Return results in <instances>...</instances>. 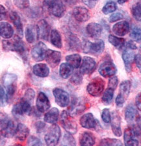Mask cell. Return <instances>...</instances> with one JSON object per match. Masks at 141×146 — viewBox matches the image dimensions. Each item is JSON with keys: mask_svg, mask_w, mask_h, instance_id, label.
<instances>
[{"mask_svg": "<svg viewBox=\"0 0 141 146\" xmlns=\"http://www.w3.org/2000/svg\"><path fill=\"white\" fill-rule=\"evenodd\" d=\"M67 41L70 50L78 51L81 48V42L76 35L72 33H70L67 36Z\"/></svg>", "mask_w": 141, "mask_h": 146, "instance_id": "cell-32", "label": "cell"}, {"mask_svg": "<svg viewBox=\"0 0 141 146\" xmlns=\"http://www.w3.org/2000/svg\"><path fill=\"white\" fill-rule=\"evenodd\" d=\"M132 15L137 22L141 23V1H137L131 9Z\"/></svg>", "mask_w": 141, "mask_h": 146, "instance_id": "cell-38", "label": "cell"}, {"mask_svg": "<svg viewBox=\"0 0 141 146\" xmlns=\"http://www.w3.org/2000/svg\"><path fill=\"white\" fill-rule=\"evenodd\" d=\"M82 80H83L82 74L80 72H75L74 74L72 75L70 81L71 82L72 84H75V85H79V84H80L81 83Z\"/></svg>", "mask_w": 141, "mask_h": 146, "instance_id": "cell-46", "label": "cell"}, {"mask_svg": "<svg viewBox=\"0 0 141 146\" xmlns=\"http://www.w3.org/2000/svg\"><path fill=\"white\" fill-rule=\"evenodd\" d=\"M73 16L79 22H85L90 18V13L87 9L84 7H76L73 9Z\"/></svg>", "mask_w": 141, "mask_h": 146, "instance_id": "cell-15", "label": "cell"}, {"mask_svg": "<svg viewBox=\"0 0 141 146\" xmlns=\"http://www.w3.org/2000/svg\"><path fill=\"white\" fill-rule=\"evenodd\" d=\"M59 111L58 109L53 107L49 110L48 112L46 113L44 115V121L48 123H56L59 119Z\"/></svg>", "mask_w": 141, "mask_h": 146, "instance_id": "cell-29", "label": "cell"}, {"mask_svg": "<svg viewBox=\"0 0 141 146\" xmlns=\"http://www.w3.org/2000/svg\"><path fill=\"white\" fill-rule=\"evenodd\" d=\"M108 40L112 46L117 49H120L125 45V39L110 35L108 37Z\"/></svg>", "mask_w": 141, "mask_h": 146, "instance_id": "cell-36", "label": "cell"}, {"mask_svg": "<svg viewBox=\"0 0 141 146\" xmlns=\"http://www.w3.org/2000/svg\"><path fill=\"white\" fill-rule=\"evenodd\" d=\"M95 137L90 132H84L82 133L79 139V144L82 146L93 145L95 143Z\"/></svg>", "mask_w": 141, "mask_h": 146, "instance_id": "cell-31", "label": "cell"}, {"mask_svg": "<svg viewBox=\"0 0 141 146\" xmlns=\"http://www.w3.org/2000/svg\"><path fill=\"white\" fill-rule=\"evenodd\" d=\"M79 123L83 128L88 129H96L99 125V122L92 113H86L83 114L79 119Z\"/></svg>", "mask_w": 141, "mask_h": 146, "instance_id": "cell-13", "label": "cell"}, {"mask_svg": "<svg viewBox=\"0 0 141 146\" xmlns=\"http://www.w3.org/2000/svg\"><path fill=\"white\" fill-rule=\"evenodd\" d=\"M44 5L55 17H62L66 12V7L61 0H44Z\"/></svg>", "mask_w": 141, "mask_h": 146, "instance_id": "cell-1", "label": "cell"}, {"mask_svg": "<svg viewBox=\"0 0 141 146\" xmlns=\"http://www.w3.org/2000/svg\"><path fill=\"white\" fill-rule=\"evenodd\" d=\"M66 61L69 65L74 68L77 69L81 65V56L79 54H72V55H67L65 58Z\"/></svg>", "mask_w": 141, "mask_h": 146, "instance_id": "cell-33", "label": "cell"}, {"mask_svg": "<svg viewBox=\"0 0 141 146\" xmlns=\"http://www.w3.org/2000/svg\"><path fill=\"white\" fill-rule=\"evenodd\" d=\"M20 103L24 114H29L30 112H31V103L24 98H23L22 100H20Z\"/></svg>", "mask_w": 141, "mask_h": 146, "instance_id": "cell-44", "label": "cell"}, {"mask_svg": "<svg viewBox=\"0 0 141 146\" xmlns=\"http://www.w3.org/2000/svg\"><path fill=\"white\" fill-rule=\"evenodd\" d=\"M86 106L84 103L81 100V98H75L72 100L71 105L69 108L70 114L78 115L85 109Z\"/></svg>", "mask_w": 141, "mask_h": 146, "instance_id": "cell-21", "label": "cell"}, {"mask_svg": "<svg viewBox=\"0 0 141 146\" xmlns=\"http://www.w3.org/2000/svg\"><path fill=\"white\" fill-rule=\"evenodd\" d=\"M130 36L137 42H141V29L137 26L133 27L130 33Z\"/></svg>", "mask_w": 141, "mask_h": 146, "instance_id": "cell-42", "label": "cell"}, {"mask_svg": "<svg viewBox=\"0 0 141 146\" xmlns=\"http://www.w3.org/2000/svg\"><path fill=\"white\" fill-rule=\"evenodd\" d=\"M123 18H124V16L120 13H114L109 17V22L111 23L115 22H116V21L122 20Z\"/></svg>", "mask_w": 141, "mask_h": 146, "instance_id": "cell-53", "label": "cell"}, {"mask_svg": "<svg viewBox=\"0 0 141 146\" xmlns=\"http://www.w3.org/2000/svg\"><path fill=\"white\" fill-rule=\"evenodd\" d=\"M61 123L65 130L71 135H74L77 131V125L70 113L66 110L61 114Z\"/></svg>", "mask_w": 141, "mask_h": 146, "instance_id": "cell-4", "label": "cell"}, {"mask_svg": "<svg viewBox=\"0 0 141 146\" xmlns=\"http://www.w3.org/2000/svg\"><path fill=\"white\" fill-rule=\"evenodd\" d=\"M92 1H94V2H96V1H99V0H92Z\"/></svg>", "mask_w": 141, "mask_h": 146, "instance_id": "cell-62", "label": "cell"}, {"mask_svg": "<svg viewBox=\"0 0 141 146\" xmlns=\"http://www.w3.org/2000/svg\"><path fill=\"white\" fill-rule=\"evenodd\" d=\"M72 135L69 133L65 134L61 144L63 145H76V142L75 140V138Z\"/></svg>", "mask_w": 141, "mask_h": 146, "instance_id": "cell-43", "label": "cell"}, {"mask_svg": "<svg viewBox=\"0 0 141 146\" xmlns=\"http://www.w3.org/2000/svg\"><path fill=\"white\" fill-rule=\"evenodd\" d=\"M14 3L18 8L20 9H25L29 7V0H13Z\"/></svg>", "mask_w": 141, "mask_h": 146, "instance_id": "cell-47", "label": "cell"}, {"mask_svg": "<svg viewBox=\"0 0 141 146\" xmlns=\"http://www.w3.org/2000/svg\"><path fill=\"white\" fill-rule=\"evenodd\" d=\"M16 81H17V75L14 74H5L2 78L3 86L5 88L7 96L8 101L11 100L15 95L16 90Z\"/></svg>", "mask_w": 141, "mask_h": 146, "instance_id": "cell-3", "label": "cell"}, {"mask_svg": "<svg viewBox=\"0 0 141 146\" xmlns=\"http://www.w3.org/2000/svg\"><path fill=\"white\" fill-rule=\"evenodd\" d=\"M48 48L46 44L42 42H39L33 47L31 51L33 59L37 62H40L45 59L46 52L48 51Z\"/></svg>", "mask_w": 141, "mask_h": 146, "instance_id": "cell-9", "label": "cell"}, {"mask_svg": "<svg viewBox=\"0 0 141 146\" xmlns=\"http://www.w3.org/2000/svg\"><path fill=\"white\" fill-rule=\"evenodd\" d=\"M103 28L99 23H90L86 25V31L87 34L92 38H98L102 35Z\"/></svg>", "mask_w": 141, "mask_h": 146, "instance_id": "cell-23", "label": "cell"}, {"mask_svg": "<svg viewBox=\"0 0 141 146\" xmlns=\"http://www.w3.org/2000/svg\"><path fill=\"white\" fill-rule=\"evenodd\" d=\"M37 29L39 38L44 40H48V38L50 36L51 27L46 20H40L37 23Z\"/></svg>", "mask_w": 141, "mask_h": 146, "instance_id": "cell-14", "label": "cell"}, {"mask_svg": "<svg viewBox=\"0 0 141 146\" xmlns=\"http://www.w3.org/2000/svg\"><path fill=\"white\" fill-rule=\"evenodd\" d=\"M12 114H13V116H15V117H20L24 114V112L23 111L22 108L21 107L20 102L16 103V104L13 106V109H12Z\"/></svg>", "mask_w": 141, "mask_h": 146, "instance_id": "cell-45", "label": "cell"}, {"mask_svg": "<svg viewBox=\"0 0 141 146\" xmlns=\"http://www.w3.org/2000/svg\"><path fill=\"white\" fill-rule=\"evenodd\" d=\"M111 127L112 133L116 136H121L122 132L121 129V118L118 112L113 111L111 115Z\"/></svg>", "mask_w": 141, "mask_h": 146, "instance_id": "cell-19", "label": "cell"}, {"mask_svg": "<svg viewBox=\"0 0 141 146\" xmlns=\"http://www.w3.org/2000/svg\"><path fill=\"white\" fill-rule=\"evenodd\" d=\"M100 145H122V143L119 140L114 138H103L100 142Z\"/></svg>", "mask_w": 141, "mask_h": 146, "instance_id": "cell-41", "label": "cell"}, {"mask_svg": "<svg viewBox=\"0 0 141 146\" xmlns=\"http://www.w3.org/2000/svg\"><path fill=\"white\" fill-rule=\"evenodd\" d=\"M27 145H42L43 143L41 142V140H40L36 136H29V139L27 140Z\"/></svg>", "mask_w": 141, "mask_h": 146, "instance_id": "cell-49", "label": "cell"}, {"mask_svg": "<svg viewBox=\"0 0 141 146\" xmlns=\"http://www.w3.org/2000/svg\"><path fill=\"white\" fill-rule=\"evenodd\" d=\"M117 5L114 1H109L105 5L102 9V12L105 15H109L116 10Z\"/></svg>", "mask_w": 141, "mask_h": 146, "instance_id": "cell-40", "label": "cell"}, {"mask_svg": "<svg viewBox=\"0 0 141 146\" xmlns=\"http://www.w3.org/2000/svg\"><path fill=\"white\" fill-rule=\"evenodd\" d=\"M50 42L52 45L57 48L61 49L63 47L62 38L59 32L56 29H53L50 33Z\"/></svg>", "mask_w": 141, "mask_h": 146, "instance_id": "cell-34", "label": "cell"}, {"mask_svg": "<svg viewBox=\"0 0 141 146\" xmlns=\"http://www.w3.org/2000/svg\"><path fill=\"white\" fill-rule=\"evenodd\" d=\"M73 68L68 63H62L59 68L60 76L63 79H68L72 74Z\"/></svg>", "mask_w": 141, "mask_h": 146, "instance_id": "cell-35", "label": "cell"}, {"mask_svg": "<svg viewBox=\"0 0 141 146\" xmlns=\"http://www.w3.org/2000/svg\"><path fill=\"white\" fill-rule=\"evenodd\" d=\"M29 135V129L23 123H18L16 127L15 132V137L19 141L25 140Z\"/></svg>", "mask_w": 141, "mask_h": 146, "instance_id": "cell-25", "label": "cell"}, {"mask_svg": "<svg viewBox=\"0 0 141 146\" xmlns=\"http://www.w3.org/2000/svg\"><path fill=\"white\" fill-rule=\"evenodd\" d=\"M133 50L134 49L126 47L125 50L124 51L123 53H122V59L124 60L127 72H128L131 71L132 64L133 61H135V55L133 51Z\"/></svg>", "mask_w": 141, "mask_h": 146, "instance_id": "cell-20", "label": "cell"}, {"mask_svg": "<svg viewBox=\"0 0 141 146\" xmlns=\"http://www.w3.org/2000/svg\"><path fill=\"white\" fill-rule=\"evenodd\" d=\"M131 90V82L130 81H124L120 84V94L126 99L128 98Z\"/></svg>", "mask_w": 141, "mask_h": 146, "instance_id": "cell-37", "label": "cell"}, {"mask_svg": "<svg viewBox=\"0 0 141 146\" xmlns=\"http://www.w3.org/2000/svg\"><path fill=\"white\" fill-rule=\"evenodd\" d=\"M118 79L116 76H112L110 77L109 80V83H108V88H111L112 90H115L118 86Z\"/></svg>", "mask_w": 141, "mask_h": 146, "instance_id": "cell-51", "label": "cell"}, {"mask_svg": "<svg viewBox=\"0 0 141 146\" xmlns=\"http://www.w3.org/2000/svg\"><path fill=\"white\" fill-rule=\"evenodd\" d=\"M10 18L14 25H15L16 31H17L18 36L20 38H22L23 36V29L20 16L18 15L17 13L13 11L10 13Z\"/></svg>", "mask_w": 141, "mask_h": 146, "instance_id": "cell-26", "label": "cell"}, {"mask_svg": "<svg viewBox=\"0 0 141 146\" xmlns=\"http://www.w3.org/2000/svg\"><path fill=\"white\" fill-rule=\"evenodd\" d=\"M135 62L138 68V69L139 70V71L141 74V53H138L135 55Z\"/></svg>", "mask_w": 141, "mask_h": 146, "instance_id": "cell-56", "label": "cell"}, {"mask_svg": "<svg viewBox=\"0 0 141 146\" xmlns=\"http://www.w3.org/2000/svg\"><path fill=\"white\" fill-rule=\"evenodd\" d=\"M36 107L37 110L41 112H45L50 109L51 107L50 101L44 93L40 92L38 94L36 101Z\"/></svg>", "mask_w": 141, "mask_h": 146, "instance_id": "cell-17", "label": "cell"}, {"mask_svg": "<svg viewBox=\"0 0 141 146\" xmlns=\"http://www.w3.org/2000/svg\"><path fill=\"white\" fill-rule=\"evenodd\" d=\"M112 31L117 36H125L130 31V24L126 21H122L116 23L112 27Z\"/></svg>", "mask_w": 141, "mask_h": 146, "instance_id": "cell-22", "label": "cell"}, {"mask_svg": "<svg viewBox=\"0 0 141 146\" xmlns=\"http://www.w3.org/2000/svg\"><path fill=\"white\" fill-rule=\"evenodd\" d=\"M105 87V81L100 77H95L89 82L86 90L90 96L98 97L102 94Z\"/></svg>", "mask_w": 141, "mask_h": 146, "instance_id": "cell-8", "label": "cell"}, {"mask_svg": "<svg viewBox=\"0 0 141 146\" xmlns=\"http://www.w3.org/2000/svg\"><path fill=\"white\" fill-rule=\"evenodd\" d=\"M136 107H137V109L141 110V92L138 94V95L136 97Z\"/></svg>", "mask_w": 141, "mask_h": 146, "instance_id": "cell-58", "label": "cell"}, {"mask_svg": "<svg viewBox=\"0 0 141 146\" xmlns=\"http://www.w3.org/2000/svg\"><path fill=\"white\" fill-rule=\"evenodd\" d=\"M82 48L84 53L94 55H99L104 50L105 43L102 40H98L95 42L84 41Z\"/></svg>", "mask_w": 141, "mask_h": 146, "instance_id": "cell-6", "label": "cell"}, {"mask_svg": "<svg viewBox=\"0 0 141 146\" xmlns=\"http://www.w3.org/2000/svg\"><path fill=\"white\" fill-rule=\"evenodd\" d=\"M0 15H1V20H5L7 18V11L6 9L5 8L3 5H0Z\"/></svg>", "mask_w": 141, "mask_h": 146, "instance_id": "cell-57", "label": "cell"}, {"mask_svg": "<svg viewBox=\"0 0 141 146\" xmlns=\"http://www.w3.org/2000/svg\"><path fill=\"white\" fill-rule=\"evenodd\" d=\"M3 48L5 51H15V52L23 53L25 52V44H23L19 36H16L13 38L4 40L2 41Z\"/></svg>", "mask_w": 141, "mask_h": 146, "instance_id": "cell-2", "label": "cell"}, {"mask_svg": "<svg viewBox=\"0 0 141 146\" xmlns=\"http://www.w3.org/2000/svg\"><path fill=\"white\" fill-rule=\"evenodd\" d=\"M38 36L37 26L33 25H27L25 29V37L27 42L29 44L33 43L36 40V37Z\"/></svg>", "mask_w": 141, "mask_h": 146, "instance_id": "cell-30", "label": "cell"}, {"mask_svg": "<svg viewBox=\"0 0 141 146\" xmlns=\"http://www.w3.org/2000/svg\"><path fill=\"white\" fill-rule=\"evenodd\" d=\"M33 72L37 77H46L50 74V68L46 64L39 63L33 66Z\"/></svg>", "mask_w": 141, "mask_h": 146, "instance_id": "cell-24", "label": "cell"}, {"mask_svg": "<svg viewBox=\"0 0 141 146\" xmlns=\"http://www.w3.org/2000/svg\"><path fill=\"white\" fill-rule=\"evenodd\" d=\"M16 127L14 121L7 116H1V135L3 137L11 138L15 135Z\"/></svg>", "mask_w": 141, "mask_h": 146, "instance_id": "cell-5", "label": "cell"}, {"mask_svg": "<svg viewBox=\"0 0 141 146\" xmlns=\"http://www.w3.org/2000/svg\"><path fill=\"white\" fill-rule=\"evenodd\" d=\"M137 131L131 127L127 128L124 131V140L126 145H138V141L137 139Z\"/></svg>", "mask_w": 141, "mask_h": 146, "instance_id": "cell-18", "label": "cell"}, {"mask_svg": "<svg viewBox=\"0 0 141 146\" xmlns=\"http://www.w3.org/2000/svg\"><path fill=\"white\" fill-rule=\"evenodd\" d=\"M61 135V131L59 126L56 123L53 124L47 131L44 140L48 145H56L59 142Z\"/></svg>", "mask_w": 141, "mask_h": 146, "instance_id": "cell-7", "label": "cell"}, {"mask_svg": "<svg viewBox=\"0 0 141 146\" xmlns=\"http://www.w3.org/2000/svg\"><path fill=\"white\" fill-rule=\"evenodd\" d=\"M138 110L136 107L133 104L129 105L126 107L125 110V118L127 122L129 123H131L135 121L138 116Z\"/></svg>", "mask_w": 141, "mask_h": 146, "instance_id": "cell-28", "label": "cell"}, {"mask_svg": "<svg viewBox=\"0 0 141 146\" xmlns=\"http://www.w3.org/2000/svg\"><path fill=\"white\" fill-rule=\"evenodd\" d=\"M0 98H1V100H1V106L4 107L7 102L8 99L7 93H5V91L3 86H1V88H0Z\"/></svg>", "mask_w": 141, "mask_h": 146, "instance_id": "cell-52", "label": "cell"}, {"mask_svg": "<svg viewBox=\"0 0 141 146\" xmlns=\"http://www.w3.org/2000/svg\"><path fill=\"white\" fill-rule=\"evenodd\" d=\"M35 96V91L33 90L32 88H28L27 90L25 91L24 94V98L26 99L27 101H29L31 103H32L33 101Z\"/></svg>", "mask_w": 141, "mask_h": 146, "instance_id": "cell-50", "label": "cell"}, {"mask_svg": "<svg viewBox=\"0 0 141 146\" xmlns=\"http://www.w3.org/2000/svg\"><path fill=\"white\" fill-rule=\"evenodd\" d=\"M61 53L60 51L48 49L46 52L45 59L51 68H55L59 64L61 60Z\"/></svg>", "mask_w": 141, "mask_h": 146, "instance_id": "cell-16", "label": "cell"}, {"mask_svg": "<svg viewBox=\"0 0 141 146\" xmlns=\"http://www.w3.org/2000/svg\"><path fill=\"white\" fill-rule=\"evenodd\" d=\"M98 72L103 77H111L116 74L117 68L111 61H105L100 65Z\"/></svg>", "mask_w": 141, "mask_h": 146, "instance_id": "cell-11", "label": "cell"}, {"mask_svg": "<svg viewBox=\"0 0 141 146\" xmlns=\"http://www.w3.org/2000/svg\"><path fill=\"white\" fill-rule=\"evenodd\" d=\"M0 35L3 38L9 39L13 37L14 29L10 23L6 22H1L0 23Z\"/></svg>", "mask_w": 141, "mask_h": 146, "instance_id": "cell-27", "label": "cell"}, {"mask_svg": "<svg viewBox=\"0 0 141 146\" xmlns=\"http://www.w3.org/2000/svg\"><path fill=\"white\" fill-rule=\"evenodd\" d=\"M136 123H137L138 128L141 131V116H138L137 119H136Z\"/></svg>", "mask_w": 141, "mask_h": 146, "instance_id": "cell-60", "label": "cell"}, {"mask_svg": "<svg viewBox=\"0 0 141 146\" xmlns=\"http://www.w3.org/2000/svg\"><path fill=\"white\" fill-rule=\"evenodd\" d=\"M83 3L87 5L89 8H94L95 7L96 2H94L92 0H82Z\"/></svg>", "mask_w": 141, "mask_h": 146, "instance_id": "cell-59", "label": "cell"}, {"mask_svg": "<svg viewBox=\"0 0 141 146\" xmlns=\"http://www.w3.org/2000/svg\"><path fill=\"white\" fill-rule=\"evenodd\" d=\"M53 94L55 103L59 107H65L69 105L70 96L67 92L59 88H55L53 90Z\"/></svg>", "mask_w": 141, "mask_h": 146, "instance_id": "cell-10", "label": "cell"}, {"mask_svg": "<svg viewBox=\"0 0 141 146\" xmlns=\"http://www.w3.org/2000/svg\"><path fill=\"white\" fill-rule=\"evenodd\" d=\"M35 128H36V130L37 132L38 133H41L42 131H44V128L46 127V124L44 123V122L42 121H37L35 125Z\"/></svg>", "mask_w": 141, "mask_h": 146, "instance_id": "cell-55", "label": "cell"}, {"mask_svg": "<svg viewBox=\"0 0 141 146\" xmlns=\"http://www.w3.org/2000/svg\"><path fill=\"white\" fill-rule=\"evenodd\" d=\"M114 90L112 89L107 88V90L103 93L102 101L105 105H109L112 102L114 96Z\"/></svg>", "mask_w": 141, "mask_h": 146, "instance_id": "cell-39", "label": "cell"}, {"mask_svg": "<svg viewBox=\"0 0 141 146\" xmlns=\"http://www.w3.org/2000/svg\"><path fill=\"white\" fill-rule=\"evenodd\" d=\"M96 67V62L90 56H84L80 66L79 72L82 75H88L94 72Z\"/></svg>", "mask_w": 141, "mask_h": 146, "instance_id": "cell-12", "label": "cell"}, {"mask_svg": "<svg viewBox=\"0 0 141 146\" xmlns=\"http://www.w3.org/2000/svg\"><path fill=\"white\" fill-rule=\"evenodd\" d=\"M102 118L103 121L106 123H109L111 121V115L110 114L109 109H104L102 113Z\"/></svg>", "mask_w": 141, "mask_h": 146, "instance_id": "cell-48", "label": "cell"}, {"mask_svg": "<svg viewBox=\"0 0 141 146\" xmlns=\"http://www.w3.org/2000/svg\"><path fill=\"white\" fill-rule=\"evenodd\" d=\"M129 1V0H117V1H118V3L119 4H120V5L125 3H126L127 1Z\"/></svg>", "mask_w": 141, "mask_h": 146, "instance_id": "cell-61", "label": "cell"}, {"mask_svg": "<svg viewBox=\"0 0 141 146\" xmlns=\"http://www.w3.org/2000/svg\"><path fill=\"white\" fill-rule=\"evenodd\" d=\"M126 99L124 98L123 96L120 94H118V96H117L116 98V100H115V102H116V105L118 107H122V106L124 105V103L126 101Z\"/></svg>", "mask_w": 141, "mask_h": 146, "instance_id": "cell-54", "label": "cell"}]
</instances>
